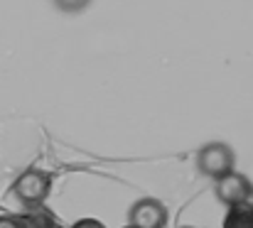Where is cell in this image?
<instances>
[{
    "mask_svg": "<svg viewBox=\"0 0 253 228\" xmlns=\"http://www.w3.org/2000/svg\"><path fill=\"white\" fill-rule=\"evenodd\" d=\"M234 150L226 143H207L204 148L197 150V169L209 177V179H219L229 172H234Z\"/></svg>",
    "mask_w": 253,
    "mask_h": 228,
    "instance_id": "cell-1",
    "label": "cell"
},
{
    "mask_svg": "<svg viewBox=\"0 0 253 228\" xmlns=\"http://www.w3.org/2000/svg\"><path fill=\"white\" fill-rule=\"evenodd\" d=\"M49 189H52L49 174L40 172V169H30V172L17 177V182L12 187V194L17 196V201L22 206H42L44 199L49 196Z\"/></svg>",
    "mask_w": 253,
    "mask_h": 228,
    "instance_id": "cell-2",
    "label": "cell"
},
{
    "mask_svg": "<svg viewBox=\"0 0 253 228\" xmlns=\"http://www.w3.org/2000/svg\"><path fill=\"white\" fill-rule=\"evenodd\" d=\"M214 194L221 204L226 206H239V204H249L253 201V184L249 177H244L241 172H229L219 179H214Z\"/></svg>",
    "mask_w": 253,
    "mask_h": 228,
    "instance_id": "cell-3",
    "label": "cell"
},
{
    "mask_svg": "<svg viewBox=\"0 0 253 228\" xmlns=\"http://www.w3.org/2000/svg\"><path fill=\"white\" fill-rule=\"evenodd\" d=\"M168 221V206L160 199H153V196L138 199L128 211V224L135 228H165Z\"/></svg>",
    "mask_w": 253,
    "mask_h": 228,
    "instance_id": "cell-4",
    "label": "cell"
},
{
    "mask_svg": "<svg viewBox=\"0 0 253 228\" xmlns=\"http://www.w3.org/2000/svg\"><path fill=\"white\" fill-rule=\"evenodd\" d=\"M221 228H253V201L229 206V214H226Z\"/></svg>",
    "mask_w": 253,
    "mask_h": 228,
    "instance_id": "cell-5",
    "label": "cell"
},
{
    "mask_svg": "<svg viewBox=\"0 0 253 228\" xmlns=\"http://www.w3.org/2000/svg\"><path fill=\"white\" fill-rule=\"evenodd\" d=\"M52 5L64 15H77V12H84L91 5V0H52Z\"/></svg>",
    "mask_w": 253,
    "mask_h": 228,
    "instance_id": "cell-6",
    "label": "cell"
},
{
    "mask_svg": "<svg viewBox=\"0 0 253 228\" xmlns=\"http://www.w3.org/2000/svg\"><path fill=\"white\" fill-rule=\"evenodd\" d=\"M72 228H106L98 219H82V221H77Z\"/></svg>",
    "mask_w": 253,
    "mask_h": 228,
    "instance_id": "cell-7",
    "label": "cell"
},
{
    "mask_svg": "<svg viewBox=\"0 0 253 228\" xmlns=\"http://www.w3.org/2000/svg\"><path fill=\"white\" fill-rule=\"evenodd\" d=\"M0 228H25L17 219H10V216H0Z\"/></svg>",
    "mask_w": 253,
    "mask_h": 228,
    "instance_id": "cell-8",
    "label": "cell"
},
{
    "mask_svg": "<svg viewBox=\"0 0 253 228\" xmlns=\"http://www.w3.org/2000/svg\"><path fill=\"white\" fill-rule=\"evenodd\" d=\"M179 228H197V226H179Z\"/></svg>",
    "mask_w": 253,
    "mask_h": 228,
    "instance_id": "cell-9",
    "label": "cell"
},
{
    "mask_svg": "<svg viewBox=\"0 0 253 228\" xmlns=\"http://www.w3.org/2000/svg\"><path fill=\"white\" fill-rule=\"evenodd\" d=\"M126 228H135V226H130V224H128V226H126Z\"/></svg>",
    "mask_w": 253,
    "mask_h": 228,
    "instance_id": "cell-10",
    "label": "cell"
}]
</instances>
